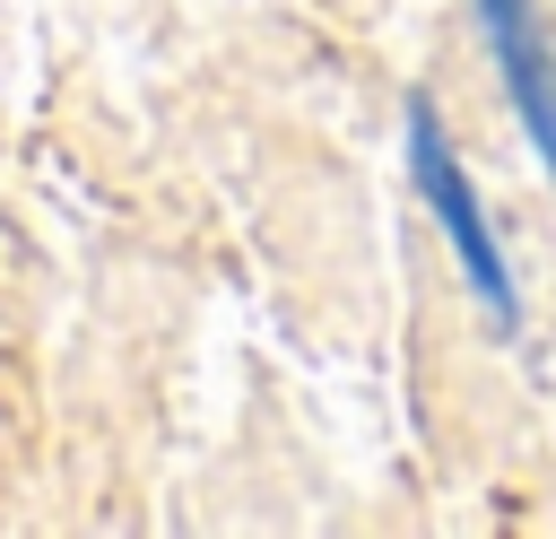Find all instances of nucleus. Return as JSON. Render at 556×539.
Returning <instances> with one entry per match:
<instances>
[{"label":"nucleus","instance_id":"f03ea898","mask_svg":"<svg viewBox=\"0 0 556 539\" xmlns=\"http://www.w3.org/2000/svg\"><path fill=\"white\" fill-rule=\"evenodd\" d=\"M478 17H486V43H495V70H504L513 113H521L530 148H539L547 174H556V61H547V43H539V26H530V0H478Z\"/></svg>","mask_w":556,"mask_h":539},{"label":"nucleus","instance_id":"f257e3e1","mask_svg":"<svg viewBox=\"0 0 556 539\" xmlns=\"http://www.w3.org/2000/svg\"><path fill=\"white\" fill-rule=\"evenodd\" d=\"M408 174H417V191H426L452 261L469 270L478 304H486L495 322H513V270H504V252H495V226H486V209H478V191H469V165H460L452 139H443L434 104H408Z\"/></svg>","mask_w":556,"mask_h":539}]
</instances>
